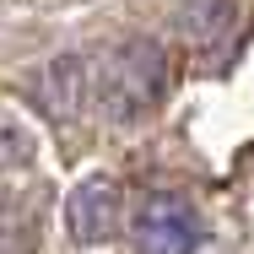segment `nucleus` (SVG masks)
<instances>
[{"instance_id":"7ed1b4c3","label":"nucleus","mask_w":254,"mask_h":254,"mask_svg":"<svg viewBox=\"0 0 254 254\" xmlns=\"http://www.w3.org/2000/svg\"><path fill=\"white\" fill-rule=\"evenodd\" d=\"M65 222H70V238L76 244H103L114 238V222H119V184L114 179H87L70 190L65 205Z\"/></svg>"},{"instance_id":"f257e3e1","label":"nucleus","mask_w":254,"mask_h":254,"mask_svg":"<svg viewBox=\"0 0 254 254\" xmlns=\"http://www.w3.org/2000/svg\"><path fill=\"white\" fill-rule=\"evenodd\" d=\"M87 92L103 114L114 119H135L146 114L157 98H162V49L146 44V38H130L119 49L103 54L98 76H87Z\"/></svg>"},{"instance_id":"f03ea898","label":"nucleus","mask_w":254,"mask_h":254,"mask_svg":"<svg viewBox=\"0 0 254 254\" xmlns=\"http://www.w3.org/2000/svg\"><path fill=\"white\" fill-rule=\"evenodd\" d=\"M135 249L141 254H195V216L173 195H152L135 211Z\"/></svg>"}]
</instances>
